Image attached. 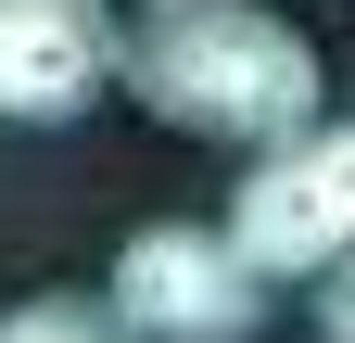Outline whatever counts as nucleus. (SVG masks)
Listing matches in <instances>:
<instances>
[{"label":"nucleus","mask_w":355,"mask_h":343,"mask_svg":"<svg viewBox=\"0 0 355 343\" xmlns=\"http://www.w3.org/2000/svg\"><path fill=\"white\" fill-rule=\"evenodd\" d=\"M318 331H330V343H355V254L318 280Z\"/></svg>","instance_id":"nucleus-6"},{"label":"nucleus","mask_w":355,"mask_h":343,"mask_svg":"<svg viewBox=\"0 0 355 343\" xmlns=\"http://www.w3.org/2000/svg\"><path fill=\"white\" fill-rule=\"evenodd\" d=\"M127 90L191 140H241V153H292L304 127H330L318 90V38L279 26L266 0H140L127 13Z\"/></svg>","instance_id":"nucleus-1"},{"label":"nucleus","mask_w":355,"mask_h":343,"mask_svg":"<svg viewBox=\"0 0 355 343\" xmlns=\"http://www.w3.org/2000/svg\"><path fill=\"white\" fill-rule=\"evenodd\" d=\"M0 343H127V318H114V306H89V292H38V306L0 318Z\"/></svg>","instance_id":"nucleus-5"},{"label":"nucleus","mask_w":355,"mask_h":343,"mask_svg":"<svg viewBox=\"0 0 355 343\" xmlns=\"http://www.w3.org/2000/svg\"><path fill=\"white\" fill-rule=\"evenodd\" d=\"M102 90H127L114 0H0V115L13 127H76Z\"/></svg>","instance_id":"nucleus-4"},{"label":"nucleus","mask_w":355,"mask_h":343,"mask_svg":"<svg viewBox=\"0 0 355 343\" xmlns=\"http://www.w3.org/2000/svg\"><path fill=\"white\" fill-rule=\"evenodd\" d=\"M216 229H229L266 280H292V267L330 280L343 254H355V127H304L292 153H254Z\"/></svg>","instance_id":"nucleus-3"},{"label":"nucleus","mask_w":355,"mask_h":343,"mask_svg":"<svg viewBox=\"0 0 355 343\" xmlns=\"http://www.w3.org/2000/svg\"><path fill=\"white\" fill-rule=\"evenodd\" d=\"M102 306L127 318V343H254L266 331V267L229 229H127L114 254V292Z\"/></svg>","instance_id":"nucleus-2"}]
</instances>
